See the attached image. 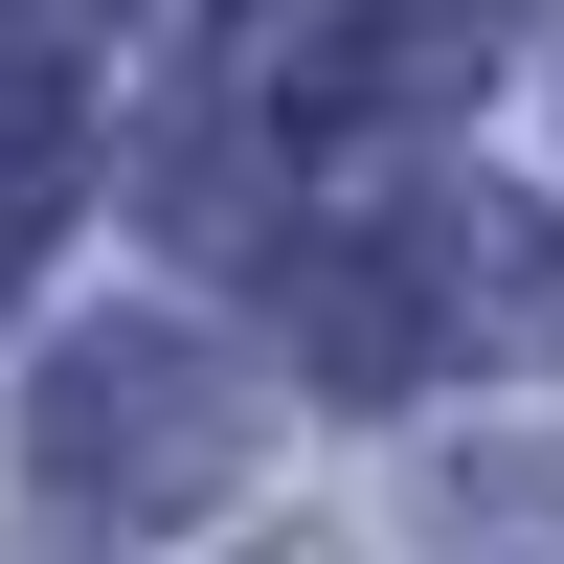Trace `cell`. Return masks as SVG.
Here are the masks:
<instances>
[{"instance_id": "3957f363", "label": "cell", "mask_w": 564, "mask_h": 564, "mask_svg": "<svg viewBox=\"0 0 564 564\" xmlns=\"http://www.w3.org/2000/svg\"><path fill=\"white\" fill-rule=\"evenodd\" d=\"M406 271H430V339H520V361H564V226H542V204H430V226H406Z\"/></svg>"}, {"instance_id": "7a4b0ae2", "label": "cell", "mask_w": 564, "mask_h": 564, "mask_svg": "<svg viewBox=\"0 0 564 564\" xmlns=\"http://www.w3.org/2000/svg\"><path fill=\"white\" fill-rule=\"evenodd\" d=\"M520 45V0H339V23L271 68V135H316V159H361V135H430L475 113V68Z\"/></svg>"}, {"instance_id": "277c9868", "label": "cell", "mask_w": 564, "mask_h": 564, "mask_svg": "<svg viewBox=\"0 0 564 564\" xmlns=\"http://www.w3.org/2000/svg\"><path fill=\"white\" fill-rule=\"evenodd\" d=\"M68 204H90V90L0 23V294L45 271V226H68Z\"/></svg>"}, {"instance_id": "6da1fadb", "label": "cell", "mask_w": 564, "mask_h": 564, "mask_svg": "<svg viewBox=\"0 0 564 564\" xmlns=\"http://www.w3.org/2000/svg\"><path fill=\"white\" fill-rule=\"evenodd\" d=\"M23 475L68 497V520H226V475H249L226 339H181V316H90V339H45Z\"/></svg>"}]
</instances>
